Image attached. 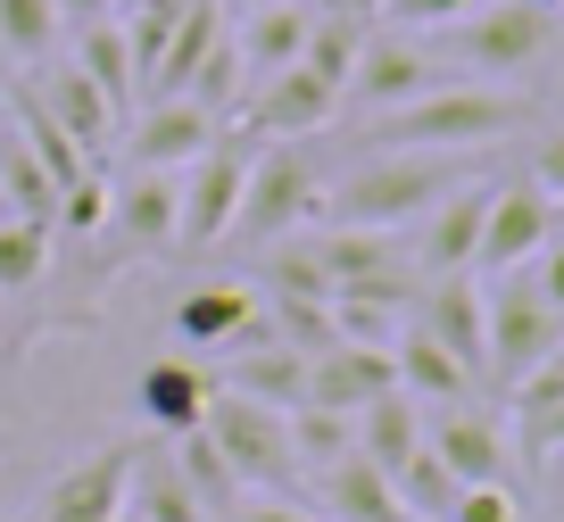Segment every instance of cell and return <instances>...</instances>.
I'll return each instance as SVG.
<instances>
[{"label": "cell", "mask_w": 564, "mask_h": 522, "mask_svg": "<svg viewBox=\"0 0 564 522\" xmlns=\"http://www.w3.org/2000/svg\"><path fill=\"white\" fill-rule=\"evenodd\" d=\"M291 456L300 472H333L340 456H357V415H333V406H291Z\"/></svg>", "instance_id": "cell-32"}, {"label": "cell", "mask_w": 564, "mask_h": 522, "mask_svg": "<svg viewBox=\"0 0 564 522\" xmlns=\"http://www.w3.org/2000/svg\"><path fill=\"white\" fill-rule=\"evenodd\" d=\"M465 58L490 75H514L531 67V58H547V42H556V18L547 9H531V0H498V9H474V18L457 25Z\"/></svg>", "instance_id": "cell-13"}, {"label": "cell", "mask_w": 564, "mask_h": 522, "mask_svg": "<svg viewBox=\"0 0 564 522\" xmlns=\"http://www.w3.org/2000/svg\"><path fill=\"white\" fill-rule=\"evenodd\" d=\"M25 100H34L42 117H51L58 133H67L75 150L91 157V166H100V157H108V133H117V124H124L117 108L100 100V84H91V75L75 67V58H67V67H51V75H42V91H25Z\"/></svg>", "instance_id": "cell-18"}, {"label": "cell", "mask_w": 564, "mask_h": 522, "mask_svg": "<svg viewBox=\"0 0 564 522\" xmlns=\"http://www.w3.org/2000/svg\"><path fill=\"white\" fill-rule=\"evenodd\" d=\"M108 225L133 258H166L175 249V174H124L117 192H108Z\"/></svg>", "instance_id": "cell-20"}, {"label": "cell", "mask_w": 564, "mask_h": 522, "mask_svg": "<svg viewBox=\"0 0 564 522\" xmlns=\"http://www.w3.org/2000/svg\"><path fill=\"white\" fill-rule=\"evenodd\" d=\"M523 282H531V298H540L547 315H564V241H547L540 258L523 265Z\"/></svg>", "instance_id": "cell-39"}, {"label": "cell", "mask_w": 564, "mask_h": 522, "mask_svg": "<svg viewBox=\"0 0 564 522\" xmlns=\"http://www.w3.org/2000/svg\"><path fill=\"white\" fill-rule=\"evenodd\" d=\"M390 489H399L406 522H448V505H457V472L441 465L432 448H415L399 472H390Z\"/></svg>", "instance_id": "cell-34"}, {"label": "cell", "mask_w": 564, "mask_h": 522, "mask_svg": "<svg viewBox=\"0 0 564 522\" xmlns=\"http://www.w3.org/2000/svg\"><path fill=\"white\" fill-rule=\"evenodd\" d=\"M0 307H9V298H0Z\"/></svg>", "instance_id": "cell-45"}, {"label": "cell", "mask_w": 564, "mask_h": 522, "mask_svg": "<svg viewBox=\"0 0 564 522\" xmlns=\"http://www.w3.org/2000/svg\"><path fill=\"white\" fill-rule=\"evenodd\" d=\"M216 133H225V124H216L208 108H192V100H150L141 117H124V157H133L141 174H183Z\"/></svg>", "instance_id": "cell-10"}, {"label": "cell", "mask_w": 564, "mask_h": 522, "mask_svg": "<svg viewBox=\"0 0 564 522\" xmlns=\"http://www.w3.org/2000/svg\"><path fill=\"white\" fill-rule=\"evenodd\" d=\"M51 265H58V232H51V225H25V216H9V225H0V298L42 291V282H51Z\"/></svg>", "instance_id": "cell-31"}, {"label": "cell", "mask_w": 564, "mask_h": 522, "mask_svg": "<svg viewBox=\"0 0 564 522\" xmlns=\"http://www.w3.org/2000/svg\"><path fill=\"white\" fill-rule=\"evenodd\" d=\"M415 324L457 357L465 373H490V291H474V274H432L415 291Z\"/></svg>", "instance_id": "cell-8"}, {"label": "cell", "mask_w": 564, "mask_h": 522, "mask_svg": "<svg viewBox=\"0 0 564 522\" xmlns=\"http://www.w3.org/2000/svg\"><path fill=\"white\" fill-rule=\"evenodd\" d=\"M199 432L216 439V456L232 465L241 489H274V498H291L300 456H291V423H282V406H258V399H241V390H216L208 415H199Z\"/></svg>", "instance_id": "cell-3"}, {"label": "cell", "mask_w": 564, "mask_h": 522, "mask_svg": "<svg viewBox=\"0 0 564 522\" xmlns=\"http://www.w3.org/2000/svg\"><path fill=\"white\" fill-rule=\"evenodd\" d=\"M316 208H324V183L307 174L300 141H265V150H249V183H241V216H232V232H249V241H291V232H307Z\"/></svg>", "instance_id": "cell-4"}, {"label": "cell", "mask_w": 564, "mask_h": 522, "mask_svg": "<svg viewBox=\"0 0 564 522\" xmlns=\"http://www.w3.org/2000/svg\"><path fill=\"white\" fill-rule=\"evenodd\" d=\"M75 67L91 75V84H100V100L117 108V117H133V51H124V25H75Z\"/></svg>", "instance_id": "cell-29"}, {"label": "cell", "mask_w": 564, "mask_h": 522, "mask_svg": "<svg viewBox=\"0 0 564 522\" xmlns=\"http://www.w3.org/2000/svg\"><path fill=\"white\" fill-rule=\"evenodd\" d=\"M382 390H399L382 340H333L324 357H307V399L300 406H333V415H366Z\"/></svg>", "instance_id": "cell-11"}, {"label": "cell", "mask_w": 564, "mask_h": 522, "mask_svg": "<svg viewBox=\"0 0 564 522\" xmlns=\"http://www.w3.org/2000/svg\"><path fill=\"white\" fill-rule=\"evenodd\" d=\"M531 9H547V18H564V0H531Z\"/></svg>", "instance_id": "cell-42"}, {"label": "cell", "mask_w": 564, "mask_h": 522, "mask_svg": "<svg viewBox=\"0 0 564 522\" xmlns=\"http://www.w3.org/2000/svg\"><path fill=\"white\" fill-rule=\"evenodd\" d=\"M531 183H540V192H547V199H556V208H564V133H556V141H547V150H540V166H531Z\"/></svg>", "instance_id": "cell-40"}, {"label": "cell", "mask_w": 564, "mask_h": 522, "mask_svg": "<svg viewBox=\"0 0 564 522\" xmlns=\"http://www.w3.org/2000/svg\"><path fill=\"white\" fill-rule=\"evenodd\" d=\"M124 514H133V522H208V514H199V498H192V481L175 472V456H166V448H141L133 481H124Z\"/></svg>", "instance_id": "cell-28"}, {"label": "cell", "mask_w": 564, "mask_h": 522, "mask_svg": "<svg viewBox=\"0 0 564 522\" xmlns=\"http://www.w3.org/2000/svg\"><path fill=\"white\" fill-rule=\"evenodd\" d=\"M523 124V91H498V84H432L423 100L373 117V150H441L465 157L481 141H507Z\"/></svg>", "instance_id": "cell-2"}, {"label": "cell", "mask_w": 564, "mask_h": 522, "mask_svg": "<svg viewBox=\"0 0 564 522\" xmlns=\"http://www.w3.org/2000/svg\"><path fill=\"white\" fill-rule=\"evenodd\" d=\"M547 241H556V199H547L540 183H507V192H490L474 265H490V274H523Z\"/></svg>", "instance_id": "cell-9"}, {"label": "cell", "mask_w": 564, "mask_h": 522, "mask_svg": "<svg viewBox=\"0 0 564 522\" xmlns=\"http://www.w3.org/2000/svg\"><path fill=\"white\" fill-rule=\"evenodd\" d=\"M225 522H324V514H307L300 498H274V489H241V505Z\"/></svg>", "instance_id": "cell-38"}, {"label": "cell", "mask_w": 564, "mask_h": 522, "mask_svg": "<svg viewBox=\"0 0 564 522\" xmlns=\"http://www.w3.org/2000/svg\"><path fill=\"white\" fill-rule=\"evenodd\" d=\"M423 448L457 472V489L507 481V432H498L490 415H474V406H441V415L423 423Z\"/></svg>", "instance_id": "cell-16"}, {"label": "cell", "mask_w": 564, "mask_h": 522, "mask_svg": "<svg viewBox=\"0 0 564 522\" xmlns=\"http://www.w3.org/2000/svg\"><path fill=\"white\" fill-rule=\"evenodd\" d=\"M0 199H9V216L58 232V183H51V166L34 157V141H25L18 117H0Z\"/></svg>", "instance_id": "cell-24"}, {"label": "cell", "mask_w": 564, "mask_h": 522, "mask_svg": "<svg viewBox=\"0 0 564 522\" xmlns=\"http://www.w3.org/2000/svg\"><path fill=\"white\" fill-rule=\"evenodd\" d=\"M307 34H316V9H307V0H265V9H241V25H232V51H241V84L258 91L265 75H282L291 58L307 51Z\"/></svg>", "instance_id": "cell-17"}, {"label": "cell", "mask_w": 564, "mask_h": 522, "mask_svg": "<svg viewBox=\"0 0 564 522\" xmlns=\"http://www.w3.org/2000/svg\"><path fill=\"white\" fill-rule=\"evenodd\" d=\"M216 390H241V399L291 415V406L307 399V357H300V348H282L274 331H258V340L225 348V382H216Z\"/></svg>", "instance_id": "cell-19"}, {"label": "cell", "mask_w": 564, "mask_h": 522, "mask_svg": "<svg viewBox=\"0 0 564 522\" xmlns=\"http://www.w3.org/2000/svg\"><path fill=\"white\" fill-rule=\"evenodd\" d=\"M432 84H448L432 58L415 51V42H366L349 67V91H340V108H373V117H390V108L423 100Z\"/></svg>", "instance_id": "cell-14"}, {"label": "cell", "mask_w": 564, "mask_h": 522, "mask_svg": "<svg viewBox=\"0 0 564 522\" xmlns=\"http://www.w3.org/2000/svg\"><path fill=\"white\" fill-rule=\"evenodd\" d=\"M448 192H457V157H441V150H373L366 166H349L340 183H324V208H333V225L390 232V225L432 216Z\"/></svg>", "instance_id": "cell-1"}, {"label": "cell", "mask_w": 564, "mask_h": 522, "mask_svg": "<svg viewBox=\"0 0 564 522\" xmlns=\"http://www.w3.org/2000/svg\"><path fill=\"white\" fill-rule=\"evenodd\" d=\"M514 448L531 465H547L564 448V366H540V373L514 382Z\"/></svg>", "instance_id": "cell-27"}, {"label": "cell", "mask_w": 564, "mask_h": 522, "mask_svg": "<svg viewBox=\"0 0 564 522\" xmlns=\"http://www.w3.org/2000/svg\"><path fill=\"white\" fill-rule=\"evenodd\" d=\"M265 291H274V298H324V307H333V274H324V258L307 241L282 249V258L265 265Z\"/></svg>", "instance_id": "cell-35"}, {"label": "cell", "mask_w": 564, "mask_h": 522, "mask_svg": "<svg viewBox=\"0 0 564 522\" xmlns=\"http://www.w3.org/2000/svg\"><path fill=\"white\" fill-rule=\"evenodd\" d=\"M241 183H249V141L216 133L208 150L175 174V249H216V241H232Z\"/></svg>", "instance_id": "cell-5"}, {"label": "cell", "mask_w": 564, "mask_h": 522, "mask_svg": "<svg viewBox=\"0 0 564 522\" xmlns=\"http://www.w3.org/2000/svg\"><path fill=\"white\" fill-rule=\"evenodd\" d=\"M0 225H9V199H0Z\"/></svg>", "instance_id": "cell-44"}, {"label": "cell", "mask_w": 564, "mask_h": 522, "mask_svg": "<svg viewBox=\"0 0 564 522\" xmlns=\"http://www.w3.org/2000/svg\"><path fill=\"white\" fill-rule=\"evenodd\" d=\"M448 522H531V514H523V498H514L507 481H490V489H457Z\"/></svg>", "instance_id": "cell-36"}, {"label": "cell", "mask_w": 564, "mask_h": 522, "mask_svg": "<svg viewBox=\"0 0 564 522\" xmlns=\"http://www.w3.org/2000/svg\"><path fill=\"white\" fill-rule=\"evenodd\" d=\"M324 522H406V505L390 489V472H373L366 456H340L324 472Z\"/></svg>", "instance_id": "cell-26"}, {"label": "cell", "mask_w": 564, "mask_h": 522, "mask_svg": "<svg viewBox=\"0 0 564 522\" xmlns=\"http://www.w3.org/2000/svg\"><path fill=\"white\" fill-rule=\"evenodd\" d=\"M423 399H406V390H382V399L366 406V415H357V456H366L373 472H399L406 456L423 448Z\"/></svg>", "instance_id": "cell-25"}, {"label": "cell", "mask_w": 564, "mask_h": 522, "mask_svg": "<svg viewBox=\"0 0 564 522\" xmlns=\"http://www.w3.org/2000/svg\"><path fill=\"white\" fill-rule=\"evenodd\" d=\"M166 456H175V472L192 481V498H199V514H208V522H225L232 505H241V481H232V465L216 456V439H208V432L166 439Z\"/></svg>", "instance_id": "cell-30"}, {"label": "cell", "mask_w": 564, "mask_h": 522, "mask_svg": "<svg viewBox=\"0 0 564 522\" xmlns=\"http://www.w3.org/2000/svg\"><path fill=\"white\" fill-rule=\"evenodd\" d=\"M58 34H67L58 0H0V58H9V67H34V58H51Z\"/></svg>", "instance_id": "cell-33"}, {"label": "cell", "mask_w": 564, "mask_h": 522, "mask_svg": "<svg viewBox=\"0 0 564 522\" xmlns=\"http://www.w3.org/2000/svg\"><path fill=\"white\" fill-rule=\"evenodd\" d=\"M0 84H9V58H0Z\"/></svg>", "instance_id": "cell-43"}, {"label": "cell", "mask_w": 564, "mask_h": 522, "mask_svg": "<svg viewBox=\"0 0 564 522\" xmlns=\"http://www.w3.org/2000/svg\"><path fill=\"white\" fill-rule=\"evenodd\" d=\"M249 124H258L265 141H300V133H316V124H333L340 117V84H324L307 58H291L282 75H265L258 91H249Z\"/></svg>", "instance_id": "cell-12"}, {"label": "cell", "mask_w": 564, "mask_h": 522, "mask_svg": "<svg viewBox=\"0 0 564 522\" xmlns=\"http://www.w3.org/2000/svg\"><path fill=\"white\" fill-rule=\"evenodd\" d=\"M474 9H481V0H382V18L415 25V34H423V25H465Z\"/></svg>", "instance_id": "cell-37"}, {"label": "cell", "mask_w": 564, "mask_h": 522, "mask_svg": "<svg viewBox=\"0 0 564 522\" xmlns=\"http://www.w3.org/2000/svg\"><path fill=\"white\" fill-rule=\"evenodd\" d=\"M133 465H141L133 439H108V448L75 456V465L34 498V514H25V522H117V514H124V481H133Z\"/></svg>", "instance_id": "cell-7"}, {"label": "cell", "mask_w": 564, "mask_h": 522, "mask_svg": "<svg viewBox=\"0 0 564 522\" xmlns=\"http://www.w3.org/2000/svg\"><path fill=\"white\" fill-rule=\"evenodd\" d=\"M390 373H399L406 399H432V406H465V399H474V373H465L423 324H406L399 340H390Z\"/></svg>", "instance_id": "cell-23"}, {"label": "cell", "mask_w": 564, "mask_h": 522, "mask_svg": "<svg viewBox=\"0 0 564 522\" xmlns=\"http://www.w3.org/2000/svg\"><path fill=\"white\" fill-rule=\"evenodd\" d=\"M108 9H117V0H58V18H67V25H100Z\"/></svg>", "instance_id": "cell-41"}, {"label": "cell", "mask_w": 564, "mask_h": 522, "mask_svg": "<svg viewBox=\"0 0 564 522\" xmlns=\"http://www.w3.org/2000/svg\"><path fill=\"white\" fill-rule=\"evenodd\" d=\"M258 331H265V307L241 282H199V291L175 298V340L199 348V357H225V348L258 340Z\"/></svg>", "instance_id": "cell-15"}, {"label": "cell", "mask_w": 564, "mask_h": 522, "mask_svg": "<svg viewBox=\"0 0 564 522\" xmlns=\"http://www.w3.org/2000/svg\"><path fill=\"white\" fill-rule=\"evenodd\" d=\"M556 348H564V315H547L540 298H531L523 274H507L490 291V382H523V373L556 366Z\"/></svg>", "instance_id": "cell-6"}, {"label": "cell", "mask_w": 564, "mask_h": 522, "mask_svg": "<svg viewBox=\"0 0 564 522\" xmlns=\"http://www.w3.org/2000/svg\"><path fill=\"white\" fill-rule=\"evenodd\" d=\"M481 216H490V183H457L441 208L423 216V265H432V274H474Z\"/></svg>", "instance_id": "cell-22"}, {"label": "cell", "mask_w": 564, "mask_h": 522, "mask_svg": "<svg viewBox=\"0 0 564 522\" xmlns=\"http://www.w3.org/2000/svg\"><path fill=\"white\" fill-rule=\"evenodd\" d=\"M133 399H141V415L159 423L166 439H183V432H199L216 382H208L199 366H183V357H150V366H141V382H133Z\"/></svg>", "instance_id": "cell-21"}]
</instances>
